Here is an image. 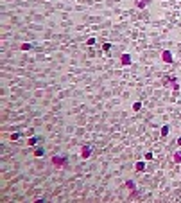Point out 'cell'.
I'll return each instance as SVG.
<instances>
[{"instance_id":"1","label":"cell","mask_w":181,"mask_h":203,"mask_svg":"<svg viewBox=\"0 0 181 203\" xmlns=\"http://www.w3.org/2000/svg\"><path fill=\"white\" fill-rule=\"evenodd\" d=\"M167 83H170L172 90L178 93V90H179V83H178V79H176V77H169V76H165V77L161 79V85H167Z\"/></svg>"},{"instance_id":"2","label":"cell","mask_w":181,"mask_h":203,"mask_svg":"<svg viewBox=\"0 0 181 203\" xmlns=\"http://www.w3.org/2000/svg\"><path fill=\"white\" fill-rule=\"evenodd\" d=\"M66 162H68V158H66V156H61V155H58V156L52 158V164H54L56 167H65Z\"/></svg>"},{"instance_id":"3","label":"cell","mask_w":181,"mask_h":203,"mask_svg":"<svg viewBox=\"0 0 181 203\" xmlns=\"http://www.w3.org/2000/svg\"><path fill=\"white\" fill-rule=\"evenodd\" d=\"M126 187H127V189H129L131 191V198H136V183L133 182V180H127V182H126Z\"/></svg>"},{"instance_id":"4","label":"cell","mask_w":181,"mask_h":203,"mask_svg":"<svg viewBox=\"0 0 181 203\" xmlns=\"http://www.w3.org/2000/svg\"><path fill=\"white\" fill-rule=\"evenodd\" d=\"M161 60H163V63H174V56H172L170 51H163L161 52Z\"/></svg>"},{"instance_id":"5","label":"cell","mask_w":181,"mask_h":203,"mask_svg":"<svg viewBox=\"0 0 181 203\" xmlns=\"http://www.w3.org/2000/svg\"><path fill=\"white\" fill-rule=\"evenodd\" d=\"M91 155V147L90 146H82V149H81V158H90Z\"/></svg>"},{"instance_id":"6","label":"cell","mask_w":181,"mask_h":203,"mask_svg":"<svg viewBox=\"0 0 181 203\" xmlns=\"http://www.w3.org/2000/svg\"><path fill=\"white\" fill-rule=\"evenodd\" d=\"M147 4H149V0H136V2H135V6H136L138 9H143Z\"/></svg>"},{"instance_id":"7","label":"cell","mask_w":181,"mask_h":203,"mask_svg":"<svg viewBox=\"0 0 181 203\" xmlns=\"http://www.w3.org/2000/svg\"><path fill=\"white\" fill-rule=\"evenodd\" d=\"M135 169H136L138 173H143V171H145V164H143V162H136V164H135Z\"/></svg>"},{"instance_id":"8","label":"cell","mask_w":181,"mask_h":203,"mask_svg":"<svg viewBox=\"0 0 181 203\" xmlns=\"http://www.w3.org/2000/svg\"><path fill=\"white\" fill-rule=\"evenodd\" d=\"M122 65H131V56L129 54H122Z\"/></svg>"},{"instance_id":"9","label":"cell","mask_w":181,"mask_h":203,"mask_svg":"<svg viewBox=\"0 0 181 203\" xmlns=\"http://www.w3.org/2000/svg\"><path fill=\"white\" fill-rule=\"evenodd\" d=\"M43 155H45V149H43V147H36V149H34V156H43Z\"/></svg>"},{"instance_id":"10","label":"cell","mask_w":181,"mask_h":203,"mask_svg":"<svg viewBox=\"0 0 181 203\" xmlns=\"http://www.w3.org/2000/svg\"><path fill=\"white\" fill-rule=\"evenodd\" d=\"M169 130H170V128H169V124H165V126H163V128H161V137H167V135H169Z\"/></svg>"},{"instance_id":"11","label":"cell","mask_w":181,"mask_h":203,"mask_svg":"<svg viewBox=\"0 0 181 203\" xmlns=\"http://www.w3.org/2000/svg\"><path fill=\"white\" fill-rule=\"evenodd\" d=\"M38 140H40V137H30L29 140H27V144H29V146H36Z\"/></svg>"},{"instance_id":"12","label":"cell","mask_w":181,"mask_h":203,"mask_svg":"<svg viewBox=\"0 0 181 203\" xmlns=\"http://www.w3.org/2000/svg\"><path fill=\"white\" fill-rule=\"evenodd\" d=\"M174 162H176V164H181V151L174 153Z\"/></svg>"},{"instance_id":"13","label":"cell","mask_w":181,"mask_h":203,"mask_svg":"<svg viewBox=\"0 0 181 203\" xmlns=\"http://www.w3.org/2000/svg\"><path fill=\"white\" fill-rule=\"evenodd\" d=\"M20 49L22 51H29V49H32V43H22Z\"/></svg>"},{"instance_id":"14","label":"cell","mask_w":181,"mask_h":203,"mask_svg":"<svg viewBox=\"0 0 181 203\" xmlns=\"http://www.w3.org/2000/svg\"><path fill=\"white\" fill-rule=\"evenodd\" d=\"M140 108H142V102H135V104H133V110H135V112H138Z\"/></svg>"},{"instance_id":"15","label":"cell","mask_w":181,"mask_h":203,"mask_svg":"<svg viewBox=\"0 0 181 203\" xmlns=\"http://www.w3.org/2000/svg\"><path fill=\"white\" fill-rule=\"evenodd\" d=\"M102 49H104V52H108L111 49V43H104V45H102Z\"/></svg>"},{"instance_id":"16","label":"cell","mask_w":181,"mask_h":203,"mask_svg":"<svg viewBox=\"0 0 181 203\" xmlns=\"http://www.w3.org/2000/svg\"><path fill=\"white\" fill-rule=\"evenodd\" d=\"M11 138H13V140H18V138H20V133H13Z\"/></svg>"},{"instance_id":"17","label":"cell","mask_w":181,"mask_h":203,"mask_svg":"<svg viewBox=\"0 0 181 203\" xmlns=\"http://www.w3.org/2000/svg\"><path fill=\"white\" fill-rule=\"evenodd\" d=\"M86 45H90V47H91V45H95V38H90V40H88V43H86Z\"/></svg>"},{"instance_id":"18","label":"cell","mask_w":181,"mask_h":203,"mask_svg":"<svg viewBox=\"0 0 181 203\" xmlns=\"http://www.w3.org/2000/svg\"><path fill=\"white\" fill-rule=\"evenodd\" d=\"M145 160H152V153H145Z\"/></svg>"},{"instance_id":"19","label":"cell","mask_w":181,"mask_h":203,"mask_svg":"<svg viewBox=\"0 0 181 203\" xmlns=\"http://www.w3.org/2000/svg\"><path fill=\"white\" fill-rule=\"evenodd\" d=\"M178 146H181V137H179V138H178Z\"/></svg>"}]
</instances>
